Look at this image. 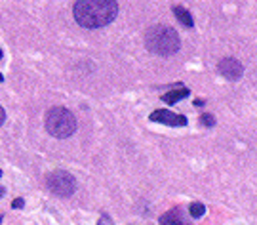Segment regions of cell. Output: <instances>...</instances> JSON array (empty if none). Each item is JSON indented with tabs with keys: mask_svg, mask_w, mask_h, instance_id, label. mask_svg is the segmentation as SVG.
Returning a JSON list of instances; mask_svg holds the SVG:
<instances>
[{
	"mask_svg": "<svg viewBox=\"0 0 257 225\" xmlns=\"http://www.w3.org/2000/svg\"><path fill=\"white\" fill-rule=\"evenodd\" d=\"M74 19L86 29H99L114 21L118 16L116 0H76L73 8Z\"/></svg>",
	"mask_w": 257,
	"mask_h": 225,
	"instance_id": "1",
	"label": "cell"
},
{
	"mask_svg": "<svg viewBox=\"0 0 257 225\" xmlns=\"http://www.w3.org/2000/svg\"><path fill=\"white\" fill-rule=\"evenodd\" d=\"M145 46L156 56H172L181 48L177 31L168 25H153L145 33Z\"/></svg>",
	"mask_w": 257,
	"mask_h": 225,
	"instance_id": "2",
	"label": "cell"
},
{
	"mask_svg": "<svg viewBox=\"0 0 257 225\" xmlns=\"http://www.w3.org/2000/svg\"><path fill=\"white\" fill-rule=\"evenodd\" d=\"M46 130L50 132V136L65 140L76 132V119L69 109L54 107L46 113Z\"/></svg>",
	"mask_w": 257,
	"mask_h": 225,
	"instance_id": "3",
	"label": "cell"
},
{
	"mask_svg": "<svg viewBox=\"0 0 257 225\" xmlns=\"http://www.w3.org/2000/svg\"><path fill=\"white\" fill-rule=\"evenodd\" d=\"M46 185L48 189L57 195V197H71L74 191H76V179L69 174V172H65V170H57L54 174H50L46 179Z\"/></svg>",
	"mask_w": 257,
	"mask_h": 225,
	"instance_id": "4",
	"label": "cell"
},
{
	"mask_svg": "<svg viewBox=\"0 0 257 225\" xmlns=\"http://www.w3.org/2000/svg\"><path fill=\"white\" fill-rule=\"evenodd\" d=\"M217 71H219L221 76H225L227 80H240L242 75H244V67L238 59L234 57H223L217 63Z\"/></svg>",
	"mask_w": 257,
	"mask_h": 225,
	"instance_id": "5",
	"label": "cell"
},
{
	"mask_svg": "<svg viewBox=\"0 0 257 225\" xmlns=\"http://www.w3.org/2000/svg\"><path fill=\"white\" fill-rule=\"evenodd\" d=\"M149 119H151L153 122H160V124H168V126H175V128H177V126H187V117L168 111V109L153 111Z\"/></svg>",
	"mask_w": 257,
	"mask_h": 225,
	"instance_id": "6",
	"label": "cell"
},
{
	"mask_svg": "<svg viewBox=\"0 0 257 225\" xmlns=\"http://www.w3.org/2000/svg\"><path fill=\"white\" fill-rule=\"evenodd\" d=\"M160 225H193L181 208H172L160 216Z\"/></svg>",
	"mask_w": 257,
	"mask_h": 225,
	"instance_id": "7",
	"label": "cell"
},
{
	"mask_svg": "<svg viewBox=\"0 0 257 225\" xmlns=\"http://www.w3.org/2000/svg\"><path fill=\"white\" fill-rule=\"evenodd\" d=\"M189 94H191L189 88H175V90H170V92H166L162 95V101H166L168 105H174L177 101H181L183 97H187Z\"/></svg>",
	"mask_w": 257,
	"mask_h": 225,
	"instance_id": "8",
	"label": "cell"
},
{
	"mask_svg": "<svg viewBox=\"0 0 257 225\" xmlns=\"http://www.w3.org/2000/svg\"><path fill=\"white\" fill-rule=\"evenodd\" d=\"M174 16L179 19V23H181L183 27H194V19H193V16H191V12L185 10L183 6H174Z\"/></svg>",
	"mask_w": 257,
	"mask_h": 225,
	"instance_id": "9",
	"label": "cell"
},
{
	"mask_svg": "<svg viewBox=\"0 0 257 225\" xmlns=\"http://www.w3.org/2000/svg\"><path fill=\"white\" fill-rule=\"evenodd\" d=\"M189 214H191V217L198 219V217H202L204 214H206V206H204L202 202H191V206H189Z\"/></svg>",
	"mask_w": 257,
	"mask_h": 225,
	"instance_id": "10",
	"label": "cell"
},
{
	"mask_svg": "<svg viewBox=\"0 0 257 225\" xmlns=\"http://www.w3.org/2000/svg\"><path fill=\"white\" fill-rule=\"evenodd\" d=\"M200 122H202V124H206L208 128H211V126L215 124V121H213V115H208V113H204L202 117H200Z\"/></svg>",
	"mask_w": 257,
	"mask_h": 225,
	"instance_id": "11",
	"label": "cell"
},
{
	"mask_svg": "<svg viewBox=\"0 0 257 225\" xmlns=\"http://www.w3.org/2000/svg\"><path fill=\"white\" fill-rule=\"evenodd\" d=\"M97 225H114V223L110 221V217H109V216H105V214H103V216L99 217V221H97Z\"/></svg>",
	"mask_w": 257,
	"mask_h": 225,
	"instance_id": "12",
	"label": "cell"
},
{
	"mask_svg": "<svg viewBox=\"0 0 257 225\" xmlns=\"http://www.w3.org/2000/svg\"><path fill=\"white\" fill-rule=\"evenodd\" d=\"M23 204H25V200H23V198H16V200L12 202V206L14 208H23Z\"/></svg>",
	"mask_w": 257,
	"mask_h": 225,
	"instance_id": "13",
	"label": "cell"
},
{
	"mask_svg": "<svg viewBox=\"0 0 257 225\" xmlns=\"http://www.w3.org/2000/svg\"><path fill=\"white\" fill-rule=\"evenodd\" d=\"M4 121H6V111H4L2 107H0V126L4 124Z\"/></svg>",
	"mask_w": 257,
	"mask_h": 225,
	"instance_id": "14",
	"label": "cell"
},
{
	"mask_svg": "<svg viewBox=\"0 0 257 225\" xmlns=\"http://www.w3.org/2000/svg\"><path fill=\"white\" fill-rule=\"evenodd\" d=\"M2 195H4V189L0 187V197H2Z\"/></svg>",
	"mask_w": 257,
	"mask_h": 225,
	"instance_id": "15",
	"label": "cell"
},
{
	"mask_svg": "<svg viewBox=\"0 0 257 225\" xmlns=\"http://www.w3.org/2000/svg\"><path fill=\"white\" fill-rule=\"evenodd\" d=\"M2 80H4V76H2V75H0V82H2Z\"/></svg>",
	"mask_w": 257,
	"mask_h": 225,
	"instance_id": "16",
	"label": "cell"
},
{
	"mask_svg": "<svg viewBox=\"0 0 257 225\" xmlns=\"http://www.w3.org/2000/svg\"><path fill=\"white\" fill-rule=\"evenodd\" d=\"M0 57H2V50H0Z\"/></svg>",
	"mask_w": 257,
	"mask_h": 225,
	"instance_id": "17",
	"label": "cell"
},
{
	"mask_svg": "<svg viewBox=\"0 0 257 225\" xmlns=\"http://www.w3.org/2000/svg\"><path fill=\"white\" fill-rule=\"evenodd\" d=\"M0 221H2V216H0Z\"/></svg>",
	"mask_w": 257,
	"mask_h": 225,
	"instance_id": "18",
	"label": "cell"
},
{
	"mask_svg": "<svg viewBox=\"0 0 257 225\" xmlns=\"http://www.w3.org/2000/svg\"><path fill=\"white\" fill-rule=\"evenodd\" d=\"M0 176H2V172H0Z\"/></svg>",
	"mask_w": 257,
	"mask_h": 225,
	"instance_id": "19",
	"label": "cell"
}]
</instances>
